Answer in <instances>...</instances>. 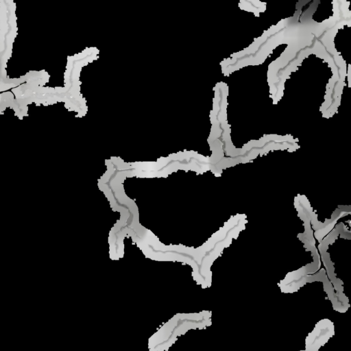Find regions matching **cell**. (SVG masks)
Instances as JSON below:
<instances>
[{
    "label": "cell",
    "mask_w": 351,
    "mask_h": 351,
    "mask_svg": "<svg viewBox=\"0 0 351 351\" xmlns=\"http://www.w3.org/2000/svg\"><path fill=\"white\" fill-rule=\"evenodd\" d=\"M186 314H178L165 324L160 329L149 339L150 351H165L176 341L178 337L184 333L189 323L193 318L185 317Z\"/></svg>",
    "instance_id": "cell-1"
}]
</instances>
